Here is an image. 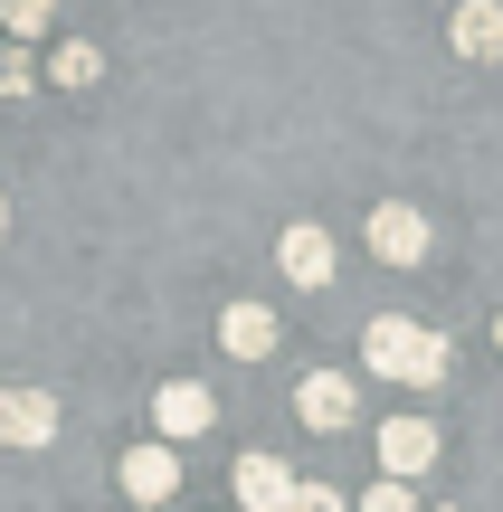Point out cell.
<instances>
[{"label":"cell","instance_id":"obj_9","mask_svg":"<svg viewBox=\"0 0 503 512\" xmlns=\"http://www.w3.org/2000/svg\"><path fill=\"white\" fill-rule=\"evenodd\" d=\"M238 512H285V494H295V465L285 456H238Z\"/></svg>","mask_w":503,"mask_h":512},{"label":"cell","instance_id":"obj_4","mask_svg":"<svg viewBox=\"0 0 503 512\" xmlns=\"http://www.w3.org/2000/svg\"><path fill=\"white\" fill-rule=\"evenodd\" d=\"M371 256L380 266H428V219L409 200H380L371 209Z\"/></svg>","mask_w":503,"mask_h":512},{"label":"cell","instance_id":"obj_13","mask_svg":"<svg viewBox=\"0 0 503 512\" xmlns=\"http://www.w3.org/2000/svg\"><path fill=\"white\" fill-rule=\"evenodd\" d=\"M0 19H10V48H19V38H48L57 0H0Z\"/></svg>","mask_w":503,"mask_h":512},{"label":"cell","instance_id":"obj_1","mask_svg":"<svg viewBox=\"0 0 503 512\" xmlns=\"http://www.w3.org/2000/svg\"><path fill=\"white\" fill-rule=\"evenodd\" d=\"M361 361H371L380 380H409V389H437V380H447V332L409 323V313H380V323L361 332Z\"/></svg>","mask_w":503,"mask_h":512},{"label":"cell","instance_id":"obj_17","mask_svg":"<svg viewBox=\"0 0 503 512\" xmlns=\"http://www.w3.org/2000/svg\"><path fill=\"white\" fill-rule=\"evenodd\" d=\"M0 238H10V200H0Z\"/></svg>","mask_w":503,"mask_h":512},{"label":"cell","instance_id":"obj_6","mask_svg":"<svg viewBox=\"0 0 503 512\" xmlns=\"http://www.w3.org/2000/svg\"><path fill=\"white\" fill-rule=\"evenodd\" d=\"M428 465H437V427L428 418H390V427H380V475H390V484H418Z\"/></svg>","mask_w":503,"mask_h":512},{"label":"cell","instance_id":"obj_5","mask_svg":"<svg viewBox=\"0 0 503 512\" xmlns=\"http://www.w3.org/2000/svg\"><path fill=\"white\" fill-rule=\"evenodd\" d=\"M114 475H124V494H133V503H152V512H162L171 494H181V446H162V437H152V446H133Z\"/></svg>","mask_w":503,"mask_h":512},{"label":"cell","instance_id":"obj_7","mask_svg":"<svg viewBox=\"0 0 503 512\" xmlns=\"http://www.w3.org/2000/svg\"><path fill=\"white\" fill-rule=\"evenodd\" d=\"M0 446H57V399L48 389H0Z\"/></svg>","mask_w":503,"mask_h":512},{"label":"cell","instance_id":"obj_12","mask_svg":"<svg viewBox=\"0 0 503 512\" xmlns=\"http://www.w3.org/2000/svg\"><path fill=\"white\" fill-rule=\"evenodd\" d=\"M48 76L57 86H95V76H105V48H95V38H67V48L48 57Z\"/></svg>","mask_w":503,"mask_h":512},{"label":"cell","instance_id":"obj_10","mask_svg":"<svg viewBox=\"0 0 503 512\" xmlns=\"http://www.w3.org/2000/svg\"><path fill=\"white\" fill-rule=\"evenodd\" d=\"M276 313H266V304H228L219 313V351H228V361H266V351H276Z\"/></svg>","mask_w":503,"mask_h":512},{"label":"cell","instance_id":"obj_19","mask_svg":"<svg viewBox=\"0 0 503 512\" xmlns=\"http://www.w3.org/2000/svg\"><path fill=\"white\" fill-rule=\"evenodd\" d=\"M494 342H503V323H494Z\"/></svg>","mask_w":503,"mask_h":512},{"label":"cell","instance_id":"obj_11","mask_svg":"<svg viewBox=\"0 0 503 512\" xmlns=\"http://www.w3.org/2000/svg\"><path fill=\"white\" fill-rule=\"evenodd\" d=\"M447 38H456V57H503V0H456V19H447Z\"/></svg>","mask_w":503,"mask_h":512},{"label":"cell","instance_id":"obj_18","mask_svg":"<svg viewBox=\"0 0 503 512\" xmlns=\"http://www.w3.org/2000/svg\"><path fill=\"white\" fill-rule=\"evenodd\" d=\"M437 512H456V503H437Z\"/></svg>","mask_w":503,"mask_h":512},{"label":"cell","instance_id":"obj_14","mask_svg":"<svg viewBox=\"0 0 503 512\" xmlns=\"http://www.w3.org/2000/svg\"><path fill=\"white\" fill-rule=\"evenodd\" d=\"M0 95H38V67L19 48H0Z\"/></svg>","mask_w":503,"mask_h":512},{"label":"cell","instance_id":"obj_15","mask_svg":"<svg viewBox=\"0 0 503 512\" xmlns=\"http://www.w3.org/2000/svg\"><path fill=\"white\" fill-rule=\"evenodd\" d=\"M285 512H352V503H342L333 484H295V494H285Z\"/></svg>","mask_w":503,"mask_h":512},{"label":"cell","instance_id":"obj_8","mask_svg":"<svg viewBox=\"0 0 503 512\" xmlns=\"http://www.w3.org/2000/svg\"><path fill=\"white\" fill-rule=\"evenodd\" d=\"M276 266H285V285L323 294V285H333V238H323L314 219H304V228H285V238H276Z\"/></svg>","mask_w":503,"mask_h":512},{"label":"cell","instance_id":"obj_3","mask_svg":"<svg viewBox=\"0 0 503 512\" xmlns=\"http://www.w3.org/2000/svg\"><path fill=\"white\" fill-rule=\"evenodd\" d=\"M209 418H219V399H209L200 380H162V389H152V427H162V446L209 437Z\"/></svg>","mask_w":503,"mask_h":512},{"label":"cell","instance_id":"obj_2","mask_svg":"<svg viewBox=\"0 0 503 512\" xmlns=\"http://www.w3.org/2000/svg\"><path fill=\"white\" fill-rule=\"evenodd\" d=\"M352 380H342V370H304L295 380V418L314 427V437H342V427H352Z\"/></svg>","mask_w":503,"mask_h":512},{"label":"cell","instance_id":"obj_16","mask_svg":"<svg viewBox=\"0 0 503 512\" xmlns=\"http://www.w3.org/2000/svg\"><path fill=\"white\" fill-rule=\"evenodd\" d=\"M361 512H418V494H409V484H390V475H380L371 494H361Z\"/></svg>","mask_w":503,"mask_h":512}]
</instances>
